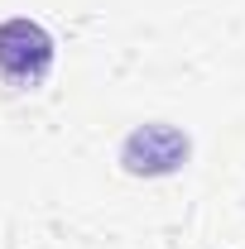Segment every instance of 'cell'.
Wrapping results in <instances>:
<instances>
[{
	"label": "cell",
	"mask_w": 245,
	"mask_h": 249,
	"mask_svg": "<svg viewBox=\"0 0 245 249\" xmlns=\"http://www.w3.org/2000/svg\"><path fill=\"white\" fill-rule=\"evenodd\" d=\"M48 67H53V34L39 19L15 15L0 24V77H5V87L29 91L48 77Z\"/></svg>",
	"instance_id": "cell-1"
},
{
	"label": "cell",
	"mask_w": 245,
	"mask_h": 249,
	"mask_svg": "<svg viewBox=\"0 0 245 249\" xmlns=\"http://www.w3.org/2000/svg\"><path fill=\"white\" fill-rule=\"evenodd\" d=\"M121 163L135 173V178H163V173H178L187 163V134L173 129V124L154 120L130 129L121 144Z\"/></svg>",
	"instance_id": "cell-2"
}]
</instances>
